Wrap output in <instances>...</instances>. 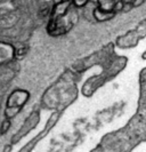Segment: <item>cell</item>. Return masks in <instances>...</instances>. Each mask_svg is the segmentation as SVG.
Listing matches in <instances>:
<instances>
[{
  "instance_id": "6da1fadb",
  "label": "cell",
  "mask_w": 146,
  "mask_h": 152,
  "mask_svg": "<svg viewBox=\"0 0 146 152\" xmlns=\"http://www.w3.org/2000/svg\"><path fill=\"white\" fill-rule=\"evenodd\" d=\"M71 1L63 0L57 2L54 6L49 24H48V32L52 36H61L66 33L72 26V20L70 16V9H71Z\"/></svg>"
},
{
  "instance_id": "7a4b0ae2",
  "label": "cell",
  "mask_w": 146,
  "mask_h": 152,
  "mask_svg": "<svg viewBox=\"0 0 146 152\" xmlns=\"http://www.w3.org/2000/svg\"><path fill=\"white\" fill-rule=\"evenodd\" d=\"M29 99V94L24 91H16L12 94L9 97L7 105V114L8 117L15 115L16 112L21 110V107L24 105V103Z\"/></svg>"
},
{
  "instance_id": "3957f363",
  "label": "cell",
  "mask_w": 146,
  "mask_h": 152,
  "mask_svg": "<svg viewBox=\"0 0 146 152\" xmlns=\"http://www.w3.org/2000/svg\"><path fill=\"white\" fill-rule=\"evenodd\" d=\"M16 55L14 47L8 44L0 42V63H8L10 62Z\"/></svg>"
},
{
  "instance_id": "277c9868",
  "label": "cell",
  "mask_w": 146,
  "mask_h": 152,
  "mask_svg": "<svg viewBox=\"0 0 146 152\" xmlns=\"http://www.w3.org/2000/svg\"><path fill=\"white\" fill-rule=\"evenodd\" d=\"M115 16V12H108V10H103L100 7H96L94 9V17L98 21V22H105L110 21L111 18H113Z\"/></svg>"
},
{
  "instance_id": "5b68a950",
  "label": "cell",
  "mask_w": 146,
  "mask_h": 152,
  "mask_svg": "<svg viewBox=\"0 0 146 152\" xmlns=\"http://www.w3.org/2000/svg\"><path fill=\"white\" fill-rule=\"evenodd\" d=\"M98 7L103 10L108 12H115L116 9V0H97Z\"/></svg>"
},
{
  "instance_id": "8992f818",
  "label": "cell",
  "mask_w": 146,
  "mask_h": 152,
  "mask_svg": "<svg viewBox=\"0 0 146 152\" xmlns=\"http://www.w3.org/2000/svg\"><path fill=\"white\" fill-rule=\"evenodd\" d=\"M88 2H89V0H72V4L78 8L84 7V6H86Z\"/></svg>"
},
{
  "instance_id": "52a82bcc",
  "label": "cell",
  "mask_w": 146,
  "mask_h": 152,
  "mask_svg": "<svg viewBox=\"0 0 146 152\" xmlns=\"http://www.w3.org/2000/svg\"><path fill=\"white\" fill-rule=\"evenodd\" d=\"M134 1L135 0H121V2H122L123 5H131V6H132Z\"/></svg>"
}]
</instances>
